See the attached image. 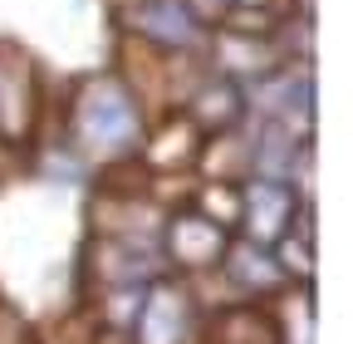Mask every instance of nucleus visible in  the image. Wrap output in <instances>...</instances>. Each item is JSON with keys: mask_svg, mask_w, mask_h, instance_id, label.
<instances>
[{"mask_svg": "<svg viewBox=\"0 0 353 344\" xmlns=\"http://www.w3.org/2000/svg\"><path fill=\"white\" fill-rule=\"evenodd\" d=\"M231 6H265V0H231Z\"/></svg>", "mask_w": 353, "mask_h": 344, "instance_id": "7", "label": "nucleus"}, {"mask_svg": "<svg viewBox=\"0 0 353 344\" xmlns=\"http://www.w3.org/2000/svg\"><path fill=\"white\" fill-rule=\"evenodd\" d=\"M221 256H226L231 276H236L241 285H250V290H275V285H285V276L275 271V261H270V256H265V246H255V241L226 246Z\"/></svg>", "mask_w": 353, "mask_h": 344, "instance_id": "5", "label": "nucleus"}, {"mask_svg": "<svg viewBox=\"0 0 353 344\" xmlns=\"http://www.w3.org/2000/svg\"><path fill=\"white\" fill-rule=\"evenodd\" d=\"M221 251H226V231H221L211 217H201V211H182V217H172L167 227V256L172 266H211L221 261Z\"/></svg>", "mask_w": 353, "mask_h": 344, "instance_id": "4", "label": "nucleus"}, {"mask_svg": "<svg viewBox=\"0 0 353 344\" xmlns=\"http://www.w3.org/2000/svg\"><path fill=\"white\" fill-rule=\"evenodd\" d=\"M74 138L88 157H128L143 138V108L118 79H88L74 99Z\"/></svg>", "mask_w": 353, "mask_h": 344, "instance_id": "1", "label": "nucleus"}, {"mask_svg": "<svg viewBox=\"0 0 353 344\" xmlns=\"http://www.w3.org/2000/svg\"><path fill=\"white\" fill-rule=\"evenodd\" d=\"M290 217H294V182L285 178H260L245 182V197H241V227H245V241L270 251L275 241H285L290 231Z\"/></svg>", "mask_w": 353, "mask_h": 344, "instance_id": "3", "label": "nucleus"}, {"mask_svg": "<svg viewBox=\"0 0 353 344\" xmlns=\"http://www.w3.org/2000/svg\"><path fill=\"white\" fill-rule=\"evenodd\" d=\"M182 6H187L201 25H226V15H231V0H182Z\"/></svg>", "mask_w": 353, "mask_h": 344, "instance_id": "6", "label": "nucleus"}, {"mask_svg": "<svg viewBox=\"0 0 353 344\" xmlns=\"http://www.w3.org/2000/svg\"><path fill=\"white\" fill-rule=\"evenodd\" d=\"M118 20L138 35V39H148V45H162V50H172V55H182V50H196V45H206V25L182 6V0H132V6H123L118 10Z\"/></svg>", "mask_w": 353, "mask_h": 344, "instance_id": "2", "label": "nucleus"}]
</instances>
